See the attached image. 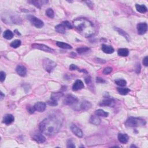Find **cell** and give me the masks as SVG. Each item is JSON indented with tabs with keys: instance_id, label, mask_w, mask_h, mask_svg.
Here are the masks:
<instances>
[{
	"instance_id": "cell-1",
	"label": "cell",
	"mask_w": 148,
	"mask_h": 148,
	"mask_svg": "<svg viewBox=\"0 0 148 148\" xmlns=\"http://www.w3.org/2000/svg\"><path fill=\"white\" fill-rule=\"evenodd\" d=\"M63 120L60 113H52L41 122L39 126V130L43 134L52 136L60 131L63 124Z\"/></svg>"
},
{
	"instance_id": "cell-2",
	"label": "cell",
	"mask_w": 148,
	"mask_h": 148,
	"mask_svg": "<svg viewBox=\"0 0 148 148\" xmlns=\"http://www.w3.org/2000/svg\"><path fill=\"white\" fill-rule=\"evenodd\" d=\"M74 27L82 35L86 38L93 35L96 29L93 23L85 18H78L73 21Z\"/></svg>"
},
{
	"instance_id": "cell-3",
	"label": "cell",
	"mask_w": 148,
	"mask_h": 148,
	"mask_svg": "<svg viewBox=\"0 0 148 148\" xmlns=\"http://www.w3.org/2000/svg\"><path fill=\"white\" fill-rule=\"evenodd\" d=\"M146 123V121L144 119H141V118L138 117H130L127 119L124 124L127 127H134L145 126Z\"/></svg>"
},
{
	"instance_id": "cell-4",
	"label": "cell",
	"mask_w": 148,
	"mask_h": 148,
	"mask_svg": "<svg viewBox=\"0 0 148 148\" xmlns=\"http://www.w3.org/2000/svg\"><path fill=\"white\" fill-rule=\"evenodd\" d=\"M56 65L57 64L56 63L49 58L44 59L43 61V67L44 69L49 73L51 72L54 68L56 67Z\"/></svg>"
},
{
	"instance_id": "cell-5",
	"label": "cell",
	"mask_w": 148,
	"mask_h": 148,
	"mask_svg": "<svg viewBox=\"0 0 148 148\" xmlns=\"http://www.w3.org/2000/svg\"><path fill=\"white\" fill-rule=\"evenodd\" d=\"M78 102V99L77 97L72 94H67L65 96L63 103L66 105H72Z\"/></svg>"
},
{
	"instance_id": "cell-6",
	"label": "cell",
	"mask_w": 148,
	"mask_h": 148,
	"mask_svg": "<svg viewBox=\"0 0 148 148\" xmlns=\"http://www.w3.org/2000/svg\"><path fill=\"white\" fill-rule=\"evenodd\" d=\"M32 48L34 49H39L42 50V51L48 52V53H54V50L53 49L50 48L49 46H46L43 44H40V43H33L32 45Z\"/></svg>"
},
{
	"instance_id": "cell-7",
	"label": "cell",
	"mask_w": 148,
	"mask_h": 148,
	"mask_svg": "<svg viewBox=\"0 0 148 148\" xmlns=\"http://www.w3.org/2000/svg\"><path fill=\"white\" fill-rule=\"evenodd\" d=\"M29 20L35 27L38 28H41L44 26V23L39 19L36 18L34 16H29L28 17Z\"/></svg>"
},
{
	"instance_id": "cell-8",
	"label": "cell",
	"mask_w": 148,
	"mask_h": 148,
	"mask_svg": "<svg viewBox=\"0 0 148 148\" xmlns=\"http://www.w3.org/2000/svg\"><path fill=\"white\" fill-rule=\"evenodd\" d=\"M137 30L139 35H143L147 32V24L146 23H141L137 24Z\"/></svg>"
},
{
	"instance_id": "cell-9",
	"label": "cell",
	"mask_w": 148,
	"mask_h": 148,
	"mask_svg": "<svg viewBox=\"0 0 148 148\" xmlns=\"http://www.w3.org/2000/svg\"><path fill=\"white\" fill-rule=\"evenodd\" d=\"M99 105L101 107H113L115 105V100L112 98H107L99 103Z\"/></svg>"
},
{
	"instance_id": "cell-10",
	"label": "cell",
	"mask_w": 148,
	"mask_h": 148,
	"mask_svg": "<svg viewBox=\"0 0 148 148\" xmlns=\"http://www.w3.org/2000/svg\"><path fill=\"white\" fill-rule=\"evenodd\" d=\"M33 139L35 141L39 143H42L45 142L46 141L45 137L42 135L41 133L37 132L36 134H34L33 136Z\"/></svg>"
},
{
	"instance_id": "cell-11",
	"label": "cell",
	"mask_w": 148,
	"mask_h": 148,
	"mask_svg": "<svg viewBox=\"0 0 148 148\" xmlns=\"http://www.w3.org/2000/svg\"><path fill=\"white\" fill-rule=\"evenodd\" d=\"M71 130L76 136L79 137V138H82L83 136V133L82 132V130L79 127H78L77 126L73 125V124L71 126Z\"/></svg>"
},
{
	"instance_id": "cell-12",
	"label": "cell",
	"mask_w": 148,
	"mask_h": 148,
	"mask_svg": "<svg viewBox=\"0 0 148 148\" xmlns=\"http://www.w3.org/2000/svg\"><path fill=\"white\" fill-rule=\"evenodd\" d=\"M84 87L83 82L81 80H77L73 83L72 86V90L73 91H78L83 88Z\"/></svg>"
},
{
	"instance_id": "cell-13",
	"label": "cell",
	"mask_w": 148,
	"mask_h": 148,
	"mask_svg": "<svg viewBox=\"0 0 148 148\" xmlns=\"http://www.w3.org/2000/svg\"><path fill=\"white\" fill-rule=\"evenodd\" d=\"M34 108L36 111L39 112H43L46 109V103L43 102H38L34 105Z\"/></svg>"
},
{
	"instance_id": "cell-14",
	"label": "cell",
	"mask_w": 148,
	"mask_h": 148,
	"mask_svg": "<svg viewBox=\"0 0 148 148\" xmlns=\"http://www.w3.org/2000/svg\"><path fill=\"white\" fill-rule=\"evenodd\" d=\"M16 71L20 77H25L27 74L26 68L22 65H19L17 66Z\"/></svg>"
},
{
	"instance_id": "cell-15",
	"label": "cell",
	"mask_w": 148,
	"mask_h": 148,
	"mask_svg": "<svg viewBox=\"0 0 148 148\" xmlns=\"http://www.w3.org/2000/svg\"><path fill=\"white\" fill-rule=\"evenodd\" d=\"M92 107V103L89 101H84L79 105V110L82 111H86L91 108Z\"/></svg>"
},
{
	"instance_id": "cell-16",
	"label": "cell",
	"mask_w": 148,
	"mask_h": 148,
	"mask_svg": "<svg viewBox=\"0 0 148 148\" xmlns=\"http://www.w3.org/2000/svg\"><path fill=\"white\" fill-rule=\"evenodd\" d=\"M101 49H102L103 52H104L105 53L107 54H112L115 51V50H114L112 46L107 45L105 44H102L101 45Z\"/></svg>"
},
{
	"instance_id": "cell-17",
	"label": "cell",
	"mask_w": 148,
	"mask_h": 148,
	"mask_svg": "<svg viewBox=\"0 0 148 148\" xmlns=\"http://www.w3.org/2000/svg\"><path fill=\"white\" fill-rule=\"evenodd\" d=\"M118 140L120 143H123V144H126L128 142V136L126 134H122V133H120L118 135Z\"/></svg>"
},
{
	"instance_id": "cell-18",
	"label": "cell",
	"mask_w": 148,
	"mask_h": 148,
	"mask_svg": "<svg viewBox=\"0 0 148 148\" xmlns=\"http://www.w3.org/2000/svg\"><path fill=\"white\" fill-rule=\"evenodd\" d=\"M14 120V117L13 115H11V114H8L4 117L3 123L8 125V124H11L12 122H13Z\"/></svg>"
},
{
	"instance_id": "cell-19",
	"label": "cell",
	"mask_w": 148,
	"mask_h": 148,
	"mask_svg": "<svg viewBox=\"0 0 148 148\" xmlns=\"http://www.w3.org/2000/svg\"><path fill=\"white\" fill-rule=\"evenodd\" d=\"M66 27L65 26L63 23H61L60 24H58L57 26L55 27V30H56V32L60 34H64L65 33V31H66Z\"/></svg>"
},
{
	"instance_id": "cell-20",
	"label": "cell",
	"mask_w": 148,
	"mask_h": 148,
	"mask_svg": "<svg viewBox=\"0 0 148 148\" xmlns=\"http://www.w3.org/2000/svg\"><path fill=\"white\" fill-rule=\"evenodd\" d=\"M90 122L93 124L98 126L101 123V119L98 116L92 115L90 118Z\"/></svg>"
},
{
	"instance_id": "cell-21",
	"label": "cell",
	"mask_w": 148,
	"mask_h": 148,
	"mask_svg": "<svg viewBox=\"0 0 148 148\" xmlns=\"http://www.w3.org/2000/svg\"><path fill=\"white\" fill-rule=\"evenodd\" d=\"M63 96H64V93L62 92H54L52 93L50 98L52 100L57 101Z\"/></svg>"
},
{
	"instance_id": "cell-22",
	"label": "cell",
	"mask_w": 148,
	"mask_h": 148,
	"mask_svg": "<svg viewBox=\"0 0 148 148\" xmlns=\"http://www.w3.org/2000/svg\"><path fill=\"white\" fill-rule=\"evenodd\" d=\"M135 8H136V9L137 11L139 13H146L147 10V8L144 5H139V4H136L135 5Z\"/></svg>"
},
{
	"instance_id": "cell-23",
	"label": "cell",
	"mask_w": 148,
	"mask_h": 148,
	"mask_svg": "<svg viewBox=\"0 0 148 148\" xmlns=\"http://www.w3.org/2000/svg\"><path fill=\"white\" fill-rule=\"evenodd\" d=\"M56 45L57 46H58L59 48H63V49H71L72 47L69 44L64 43V42H59L57 41L56 42Z\"/></svg>"
},
{
	"instance_id": "cell-24",
	"label": "cell",
	"mask_w": 148,
	"mask_h": 148,
	"mask_svg": "<svg viewBox=\"0 0 148 148\" xmlns=\"http://www.w3.org/2000/svg\"><path fill=\"white\" fill-rule=\"evenodd\" d=\"M118 55L122 57H127L128 56L129 51L126 48H121L119 49L117 51Z\"/></svg>"
},
{
	"instance_id": "cell-25",
	"label": "cell",
	"mask_w": 148,
	"mask_h": 148,
	"mask_svg": "<svg viewBox=\"0 0 148 148\" xmlns=\"http://www.w3.org/2000/svg\"><path fill=\"white\" fill-rule=\"evenodd\" d=\"M115 30H116L118 33H119V34L122 35V36H123L124 38H126V39L128 41H130V36H129L125 32V31H123L122 29H120V28H117V27H116V28H115Z\"/></svg>"
},
{
	"instance_id": "cell-26",
	"label": "cell",
	"mask_w": 148,
	"mask_h": 148,
	"mask_svg": "<svg viewBox=\"0 0 148 148\" xmlns=\"http://www.w3.org/2000/svg\"><path fill=\"white\" fill-rule=\"evenodd\" d=\"M28 3H31L33 4L35 6L38 8H41V6L43 5V3H48V1H29Z\"/></svg>"
},
{
	"instance_id": "cell-27",
	"label": "cell",
	"mask_w": 148,
	"mask_h": 148,
	"mask_svg": "<svg viewBox=\"0 0 148 148\" xmlns=\"http://www.w3.org/2000/svg\"><path fill=\"white\" fill-rule=\"evenodd\" d=\"M96 115L98 116H101V117H107L109 115V113L105 112L102 109H98L95 112Z\"/></svg>"
},
{
	"instance_id": "cell-28",
	"label": "cell",
	"mask_w": 148,
	"mask_h": 148,
	"mask_svg": "<svg viewBox=\"0 0 148 148\" xmlns=\"http://www.w3.org/2000/svg\"><path fill=\"white\" fill-rule=\"evenodd\" d=\"M3 36L5 39L9 40V39H11L13 37V33H12L10 30L8 29V30H6L5 31H4V33L3 34Z\"/></svg>"
},
{
	"instance_id": "cell-29",
	"label": "cell",
	"mask_w": 148,
	"mask_h": 148,
	"mask_svg": "<svg viewBox=\"0 0 148 148\" xmlns=\"http://www.w3.org/2000/svg\"><path fill=\"white\" fill-rule=\"evenodd\" d=\"M117 92L121 95H126L130 92V90L128 88H117Z\"/></svg>"
},
{
	"instance_id": "cell-30",
	"label": "cell",
	"mask_w": 148,
	"mask_h": 148,
	"mask_svg": "<svg viewBox=\"0 0 148 148\" xmlns=\"http://www.w3.org/2000/svg\"><path fill=\"white\" fill-rule=\"evenodd\" d=\"M115 83L117 85L121 86V87H124L127 85V82L124 79H117L115 81Z\"/></svg>"
},
{
	"instance_id": "cell-31",
	"label": "cell",
	"mask_w": 148,
	"mask_h": 148,
	"mask_svg": "<svg viewBox=\"0 0 148 148\" xmlns=\"http://www.w3.org/2000/svg\"><path fill=\"white\" fill-rule=\"evenodd\" d=\"M21 45V41L19 39L14 40V41H13L10 43V46L13 48H18V47H19Z\"/></svg>"
},
{
	"instance_id": "cell-32",
	"label": "cell",
	"mask_w": 148,
	"mask_h": 148,
	"mask_svg": "<svg viewBox=\"0 0 148 148\" xmlns=\"http://www.w3.org/2000/svg\"><path fill=\"white\" fill-rule=\"evenodd\" d=\"M90 48L87 47H82V48H79L77 49V51L79 54H82L84 53H86L88 52V50H90Z\"/></svg>"
},
{
	"instance_id": "cell-33",
	"label": "cell",
	"mask_w": 148,
	"mask_h": 148,
	"mask_svg": "<svg viewBox=\"0 0 148 148\" xmlns=\"http://www.w3.org/2000/svg\"><path fill=\"white\" fill-rule=\"evenodd\" d=\"M46 14L47 15L49 18L53 19L54 16V13L53 10L51 8H49L46 11Z\"/></svg>"
},
{
	"instance_id": "cell-34",
	"label": "cell",
	"mask_w": 148,
	"mask_h": 148,
	"mask_svg": "<svg viewBox=\"0 0 148 148\" xmlns=\"http://www.w3.org/2000/svg\"><path fill=\"white\" fill-rule=\"evenodd\" d=\"M112 68L111 67H106L103 70V73L105 75H108L112 72Z\"/></svg>"
},
{
	"instance_id": "cell-35",
	"label": "cell",
	"mask_w": 148,
	"mask_h": 148,
	"mask_svg": "<svg viewBox=\"0 0 148 148\" xmlns=\"http://www.w3.org/2000/svg\"><path fill=\"white\" fill-rule=\"evenodd\" d=\"M47 103L49 105H50V106H52V107H56L58 105V103L57 102V101H54L52 100H51V101H48Z\"/></svg>"
},
{
	"instance_id": "cell-36",
	"label": "cell",
	"mask_w": 148,
	"mask_h": 148,
	"mask_svg": "<svg viewBox=\"0 0 148 148\" xmlns=\"http://www.w3.org/2000/svg\"><path fill=\"white\" fill-rule=\"evenodd\" d=\"M6 78V74L3 71H1L0 72V81H1V82H3L4 81H5Z\"/></svg>"
},
{
	"instance_id": "cell-37",
	"label": "cell",
	"mask_w": 148,
	"mask_h": 148,
	"mask_svg": "<svg viewBox=\"0 0 148 148\" xmlns=\"http://www.w3.org/2000/svg\"><path fill=\"white\" fill-rule=\"evenodd\" d=\"M76 146L74 145V143L72 142L71 139H68L67 141V147H70V148H75Z\"/></svg>"
},
{
	"instance_id": "cell-38",
	"label": "cell",
	"mask_w": 148,
	"mask_h": 148,
	"mask_svg": "<svg viewBox=\"0 0 148 148\" xmlns=\"http://www.w3.org/2000/svg\"><path fill=\"white\" fill-rule=\"evenodd\" d=\"M63 23H64L65 26L66 27L67 29H72V26L71 23H69V22H68V21H64V22H63Z\"/></svg>"
},
{
	"instance_id": "cell-39",
	"label": "cell",
	"mask_w": 148,
	"mask_h": 148,
	"mask_svg": "<svg viewBox=\"0 0 148 148\" xmlns=\"http://www.w3.org/2000/svg\"><path fill=\"white\" fill-rule=\"evenodd\" d=\"M27 110H28V112L30 113V114H33L34 113L35 111H36L34 107H32V106H28L27 107Z\"/></svg>"
},
{
	"instance_id": "cell-40",
	"label": "cell",
	"mask_w": 148,
	"mask_h": 148,
	"mask_svg": "<svg viewBox=\"0 0 148 148\" xmlns=\"http://www.w3.org/2000/svg\"><path fill=\"white\" fill-rule=\"evenodd\" d=\"M96 82L98 83H104L106 82V81H105L104 79H103L102 78H100V77H97L96 78Z\"/></svg>"
},
{
	"instance_id": "cell-41",
	"label": "cell",
	"mask_w": 148,
	"mask_h": 148,
	"mask_svg": "<svg viewBox=\"0 0 148 148\" xmlns=\"http://www.w3.org/2000/svg\"><path fill=\"white\" fill-rule=\"evenodd\" d=\"M69 69L71 71H74V70H77V69H78V67L77 66V65L75 64H71L70 66H69Z\"/></svg>"
},
{
	"instance_id": "cell-42",
	"label": "cell",
	"mask_w": 148,
	"mask_h": 148,
	"mask_svg": "<svg viewBox=\"0 0 148 148\" xmlns=\"http://www.w3.org/2000/svg\"><path fill=\"white\" fill-rule=\"evenodd\" d=\"M143 64L146 67H147L148 65V57H147V56H146L145 57L143 58Z\"/></svg>"
},
{
	"instance_id": "cell-43",
	"label": "cell",
	"mask_w": 148,
	"mask_h": 148,
	"mask_svg": "<svg viewBox=\"0 0 148 148\" xmlns=\"http://www.w3.org/2000/svg\"><path fill=\"white\" fill-rule=\"evenodd\" d=\"M135 71H136V72L137 73H139L141 71V65L140 64H137V68H136V69H135Z\"/></svg>"
},
{
	"instance_id": "cell-44",
	"label": "cell",
	"mask_w": 148,
	"mask_h": 148,
	"mask_svg": "<svg viewBox=\"0 0 148 148\" xmlns=\"http://www.w3.org/2000/svg\"><path fill=\"white\" fill-rule=\"evenodd\" d=\"M84 81H85V82L87 84H88L90 83L91 82V78L90 77H87L85 78V79H84Z\"/></svg>"
},
{
	"instance_id": "cell-45",
	"label": "cell",
	"mask_w": 148,
	"mask_h": 148,
	"mask_svg": "<svg viewBox=\"0 0 148 148\" xmlns=\"http://www.w3.org/2000/svg\"><path fill=\"white\" fill-rule=\"evenodd\" d=\"M95 60H97L96 61L97 63L100 62V63H105V62H106L104 60H102V59H100V58H96Z\"/></svg>"
},
{
	"instance_id": "cell-46",
	"label": "cell",
	"mask_w": 148,
	"mask_h": 148,
	"mask_svg": "<svg viewBox=\"0 0 148 148\" xmlns=\"http://www.w3.org/2000/svg\"><path fill=\"white\" fill-rule=\"evenodd\" d=\"M4 97H5V94H4L3 92H1V97H1V100H3Z\"/></svg>"
},
{
	"instance_id": "cell-47",
	"label": "cell",
	"mask_w": 148,
	"mask_h": 148,
	"mask_svg": "<svg viewBox=\"0 0 148 148\" xmlns=\"http://www.w3.org/2000/svg\"><path fill=\"white\" fill-rule=\"evenodd\" d=\"M14 33H15L17 35H20V34L19 33V32H18V30H17V29H15V30H14Z\"/></svg>"
},
{
	"instance_id": "cell-48",
	"label": "cell",
	"mask_w": 148,
	"mask_h": 148,
	"mask_svg": "<svg viewBox=\"0 0 148 148\" xmlns=\"http://www.w3.org/2000/svg\"><path fill=\"white\" fill-rule=\"evenodd\" d=\"M131 147H136V146H135V145H131Z\"/></svg>"
}]
</instances>
